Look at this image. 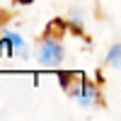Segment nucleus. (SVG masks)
Masks as SVG:
<instances>
[{"mask_svg": "<svg viewBox=\"0 0 121 121\" xmlns=\"http://www.w3.org/2000/svg\"><path fill=\"white\" fill-rule=\"evenodd\" d=\"M36 60L46 68H56L63 60V44L58 41L56 36H46L39 41L36 46Z\"/></svg>", "mask_w": 121, "mask_h": 121, "instance_id": "f257e3e1", "label": "nucleus"}, {"mask_svg": "<svg viewBox=\"0 0 121 121\" xmlns=\"http://www.w3.org/2000/svg\"><path fill=\"white\" fill-rule=\"evenodd\" d=\"M68 92L73 95L75 99H78V104L80 107H95V104H99L102 102V97H99V90L90 82V80H80L78 85H70L68 87Z\"/></svg>", "mask_w": 121, "mask_h": 121, "instance_id": "f03ea898", "label": "nucleus"}, {"mask_svg": "<svg viewBox=\"0 0 121 121\" xmlns=\"http://www.w3.org/2000/svg\"><path fill=\"white\" fill-rule=\"evenodd\" d=\"M5 39L10 41L12 56H15V53H17V56H22V58H27V56H29V48H27V44H24V39L19 36L17 32H10V29H7V32H5Z\"/></svg>", "mask_w": 121, "mask_h": 121, "instance_id": "7ed1b4c3", "label": "nucleus"}, {"mask_svg": "<svg viewBox=\"0 0 121 121\" xmlns=\"http://www.w3.org/2000/svg\"><path fill=\"white\" fill-rule=\"evenodd\" d=\"M119 53H121V46L114 44V46H112V51H109V56H107V63H109V65H114V68H119V58H121Z\"/></svg>", "mask_w": 121, "mask_h": 121, "instance_id": "20e7f679", "label": "nucleus"}, {"mask_svg": "<svg viewBox=\"0 0 121 121\" xmlns=\"http://www.w3.org/2000/svg\"><path fill=\"white\" fill-rule=\"evenodd\" d=\"M10 56H12V48H10V41L3 36L0 39V58H10Z\"/></svg>", "mask_w": 121, "mask_h": 121, "instance_id": "39448f33", "label": "nucleus"}, {"mask_svg": "<svg viewBox=\"0 0 121 121\" xmlns=\"http://www.w3.org/2000/svg\"><path fill=\"white\" fill-rule=\"evenodd\" d=\"M58 82H60L63 90H68L70 82H73V73H58Z\"/></svg>", "mask_w": 121, "mask_h": 121, "instance_id": "423d86ee", "label": "nucleus"}, {"mask_svg": "<svg viewBox=\"0 0 121 121\" xmlns=\"http://www.w3.org/2000/svg\"><path fill=\"white\" fill-rule=\"evenodd\" d=\"M15 3H19V5H32L34 0H15Z\"/></svg>", "mask_w": 121, "mask_h": 121, "instance_id": "0eeeda50", "label": "nucleus"}]
</instances>
